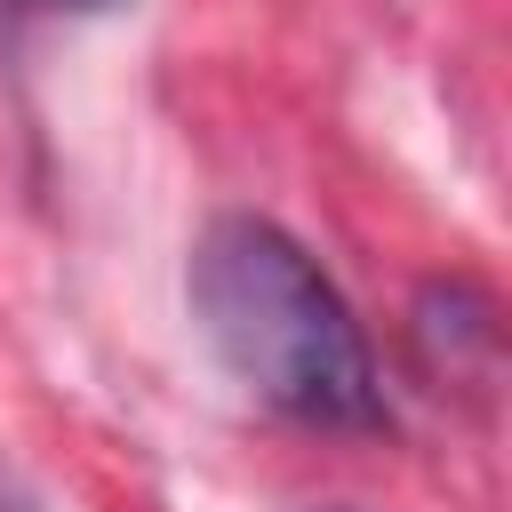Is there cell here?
Instances as JSON below:
<instances>
[{
    "label": "cell",
    "instance_id": "obj_1",
    "mask_svg": "<svg viewBox=\"0 0 512 512\" xmlns=\"http://www.w3.org/2000/svg\"><path fill=\"white\" fill-rule=\"evenodd\" d=\"M192 328L224 360L232 384H248L264 408L320 424V432H376L384 384L376 352L336 296V280L264 216H216L192 240L184 264Z\"/></svg>",
    "mask_w": 512,
    "mask_h": 512
},
{
    "label": "cell",
    "instance_id": "obj_2",
    "mask_svg": "<svg viewBox=\"0 0 512 512\" xmlns=\"http://www.w3.org/2000/svg\"><path fill=\"white\" fill-rule=\"evenodd\" d=\"M32 8H64V16H104V8H128V0H32Z\"/></svg>",
    "mask_w": 512,
    "mask_h": 512
},
{
    "label": "cell",
    "instance_id": "obj_3",
    "mask_svg": "<svg viewBox=\"0 0 512 512\" xmlns=\"http://www.w3.org/2000/svg\"><path fill=\"white\" fill-rule=\"evenodd\" d=\"M0 512H32V496H24V488H8V480H0Z\"/></svg>",
    "mask_w": 512,
    "mask_h": 512
}]
</instances>
